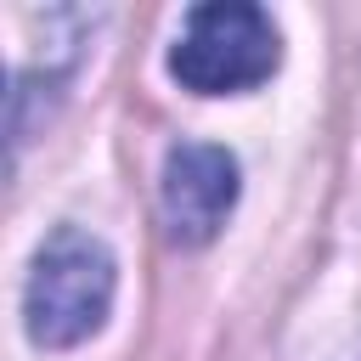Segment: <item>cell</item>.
Wrapping results in <instances>:
<instances>
[{
  "label": "cell",
  "instance_id": "cell-1",
  "mask_svg": "<svg viewBox=\"0 0 361 361\" xmlns=\"http://www.w3.org/2000/svg\"><path fill=\"white\" fill-rule=\"evenodd\" d=\"M113 293H118L113 248L96 231H85V226H56L39 243L28 288H23L28 338L39 350H73V344H85L90 333H102V322L113 310Z\"/></svg>",
  "mask_w": 361,
  "mask_h": 361
},
{
  "label": "cell",
  "instance_id": "cell-2",
  "mask_svg": "<svg viewBox=\"0 0 361 361\" xmlns=\"http://www.w3.org/2000/svg\"><path fill=\"white\" fill-rule=\"evenodd\" d=\"M282 34L254 0H209L186 11L169 45V79L192 96H237L276 73Z\"/></svg>",
  "mask_w": 361,
  "mask_h": 361
},
{
  "label": "cell",
  "instance_id": "cell-3",
  "mask_svg": "<svg viewBox=\"0 0 361 361\" xmlns=\"http://www.w3.org/2000/svg\"><path fill=\"white\" fill-rule=\"evenodd\" d=\"M237 158L214 141H180L169 147L164 158V186H158V203H164V231L169 243L180 248H203L220 237L226 214L237 209Z\"/></svg>",
  "mask_w": 361,
  "mask_h": 361
}]
</instances>
